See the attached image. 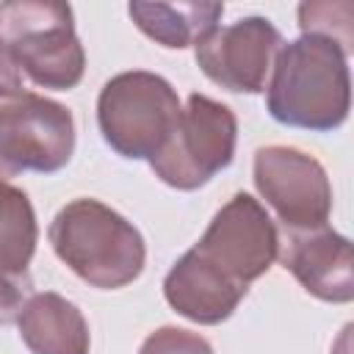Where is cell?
Masks as SVG:
<instances>
[{
    "instance_id": "5bb4252c",
    "label": "cell",
    "mask_w": 354,
    "mask_h": 354,
    "mask_svg": "<svg viewBox=\"0 0 354 354\" xmlns=\"http://www.w3.org/2000/svg\"><path fill=\"white\" fill-rule=\"evenodd\" d=\"M39 241L36 213L25 191L0 183V268L28 271Z\"/></svg>"
},
{
    "instance_id": "7a4b0ae2",
    "label": "cell",
    "mask_w": 354,
    "mask_h": 354,
    "mask_svg": "<svg viewBox=\"0 0 354 354\" xmlns=\"http://www.w3.org/2000/svg\"><path fill=\"white\" fill-rule=\"evenodd\" d=\"M47 235L58 260L100 290H119L136 282L147 263L141 232L122 213L91 196L66 202L50 221Z\"/></svg>"
},
{
    "instance_id": "ac0fdd59",
    "label": "cell",
    "mask_w": 354,
    "mask_h": 354,
    "mask_svg": "<svg viewBox=\"0 0 354 354\" xmlns=\"http://www.w3.org/2000/svg\"><path fill=\"white\" fill-rule=\"evenodd\" d=\"M25 94L22 91V69L11 53V47L6 44V39L0 36V100H14Z\"/></svg>"
},
{
    "instance_id": "9a60e30c",
    "label": "cell",
    "mask_w": 354,
    "mask_h": 354,
    "mask_svg": "<svg viewBox=\"0 0 354 354\" xmlns=\"http://www.w3.org/2000/svg\"><path fill=\"white\" fill-rule=\"evenodd\" d=\"M354 6L348 0L340 3H301L299 6V28L301 36H321L335 41L346 55L354 50Z\"/></svg>"
},
{
    "instance_id": "6da1fadb",
    "label": "cell",
    "mask_w": 354,
    "mask_h": 354,
    "mask_svg": "<svg viewBox=\"0 0 354 354\" xmlns=\"http://www.w3.org/2000/svg\"><path fill=\"white\" fill-rule=\"evenodd\" d=\"M268 113L285 127L337 130L348 119V55L329 39L299 36L282 44L268 77Z\"/></svg>"
},
{
    "instance_id": "e0dca14e",
    "label": "cell",
    "mask_w": 354,
    "mask_h": 354,
    "mask_svg": "<svg viewBox=\"0 0 354 354\" xmlns=\"http://www.w3.org/2000/svg\"><path fill=\"white\" fill-rule=\"evenodd\" d=\"M30 296H33V282L28 271L0 268V324L17 321Z\"/></svg>"
},
{
    "instance_id": "2e32d148",
    "label": "cell",
    "mask_w": 354,
    "mask_h": 354,
    "mask_svg": "<svg viewBox=\"0 0 354 354\" xmlns=\"http://www.w3.org/2000/svg\"><path fill=\"white\" fill-rule=\"evenodd\" d=\"M138 354H213V346L196 332L180 326H160L147 335Z\"/></svg>"
},
{
    "instance_id": "7c38bea8",
    "label": "cell",
    "mask_w": 354,
    "mask_h": 354,
    "mask_svg": "<svg viewBox=\"0 0 354 354\" xmlns=\"http://www.w3.org/2000/svg\"><path fill=\"white\" fill-rule=\"evenodd\" d=\"M17 329L30 354H88L91 335L77 304L61 293L41 290L28 299Z\"/></svg>"
},
{
    "instance_id": "9c48e42d",
    "label": "cell",
    "mask_w": 354,
    "mask_h": 354,
    "mask_svg": "<svg viewBox=\"0 0 354 354\" xmlns=\"http://www.w3.org/2000/svg\"><path fill=\"white\" fill-rule=\"evenodd\" d=\"M282 44V33L271 19L243 17L232 25L210 28L194 44V58L216 86L232 94H260L268 86Z\"/></svg>"
},
{
    "instance_id": "5b68a950",
    "label": "cell",
    "mask_w": 354,
    "mask_h": 354,
    "mask_svg": "<svg viewBox=\"0 0 354 354\" xmlns=\"http://www.w3.org/2000/svg\"><path fill=\"white\" fill-rule=\"evenodd\" d=\"M238 141V119L224 105L205 94H191L166 147L149 160L155 177L177 191L207 185L232 163Z\"/></svg>"
},
{
    "instance_id": "8992f818",
    "label": "cell",
    "mask_w": 354,
    "mask_h": 354,
    "mask_svg": "<svg viewBox=\"0 0 354 354\" xmlns=\"http://www.w3.org/2000/svg\"><path fill=\"white\" fill-rule=\"evenodd\" d=\"M75 155L72 111L41 94L0 105V183L22 171L55 174Z\"/></svg>"
},
{
    "instance_id": "52a82bcc",
    "label": "cell",
    "mask_w": 354,
    "mask_h": 354,
    "mask_svg": "<svg viewBox=\"0 0 354 354\" xmlns=\"http://www.w3.org/2000/svg\"><path fill=\"white\" fill-rule=\"evenodd\" d=\"M199 257L241 285L260 279L279 254V232L252 194H235L191 246Z\"/></svg>"
},
{
    "instance_id": "277c9868",
    "label": "cell",
    "mask_w": 354,
    "mask_h": 354,
    "mask_svg": "<svg viewBox=\"0 0 354 354\" xmlns=\"http://www.w3.org/2000/svg\"><path fill=\"white\" fill-rule=\"evenodd\" d=\"M180 97L155 72L113 75L97 97V124L105 144L127 160H152L174 133Z\"/></svg>"
},
{
    "instance_id": "30bf717a",
    "label": "cell",
    "mask_w": 354,
    "mask_h": 354,
    "mask_svg": "<svg viewBox=\"0 0 354 354\" xmlns=\"http://www.w3.org/2000/svg\"><path fill=\"white\" fill-rule=\"evenodd\" d=\"M279 263L299 279V285L329 304H348L354 299V254L351 241L329 224L313 230H288L279 241Z\"/></svg>"
},
{
    "instance_id": "8fae6325",
    "label": "cell",
    "mask_w": 354,
    "mask_h": 354,
    "mask_svg": "<svg viewBox=\"0 0 354 354\" xmlns=\"http://www.w3.org/2000/svg\"><path fill=\"white\" fill-rule=\"evenodd\" d=\"M246 285L230 279L194 249H188L166 274L163 296L169 307L202 326H216L227 321L246 296Z\"/></svg>"
},
{
    "instance_id": "4fadbf2b",
    "label": "cell",
    "mask_w": 354,
    "mask_h": 354,
    "mask_svg": "<svg viewBox=\"0 0 354 354\" xmlns=\"http://www.w3.org/2000/svg\"><path fill=\"white\" fill-rule=\"evenodd\" d=\"M127 14L160 47L185 50L218 25L224 3H130Z\"/></svg>"
},
{
    "instance_id": "ba28073f",
    "label": "cell",
    "mask_w": 354,
    "mask_h": 354,
    "mask_svg": "<svg viewBox=\"0 0 354 354\" xmlns=\"http://www.w3.org/2000/svg\"><path fill=\"white\" fill-rule=\"evenodd\" d=\"M254 188L288 230L324 227L332 213L326 169L296 147H260L254 152Z\"/></svg>"
},
{
    "instance_id": "3957f363",
    "label": "cell",
    "mask_w": 354,
    "mask_h": 354,
    "mask_svg": "<svg viewBox=\"0 0 354 354\" xmlns=\"http://www.w3.org/2000/svg\"><path fill=\"white\" fill-rule=\"evenodd\" d=\"M0 36L11 47L19 69L39 88L69 91L83 80L86 53L75 33V14L69 3H0Z\"/></svg>"
}]
</instances>
